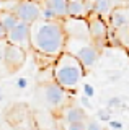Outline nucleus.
Returning a JSON list of instances; mask_svg holds the SVG:
<instances>
[{
    "mask_svg": "<svg viewBox=\"0 0 129 130\" xmlns=\"http://www.w3.org/2000/svg\"><path fill=\"white\" fill-rule=\"evenodd\" d=\"M64 51L70 52L72 55L77 57V59L80 60V63L83 65L85 70H90V68L98 62V57H100V49L96 47L90 39L67 38L66 49H64Z\"/></svg>",
    "mask_w": 129,
    "mask_h": 130,
    "instance_id": "7ed1b4c3",
    "label": "nucleus"
},
{
    "mask_svg": "<svg viewBox=\"0 0 129 130\" xmlns=\"http://www.w3.org/2000/svg\"><path fill=\"white\" fill-rule=\"evenodd\" d=\"M52 130H60V128H59V127H56V128H52Z\"/></svg>",
    "mask_w": 129,
    "mask_h": 130,
    "instance_id": "cd10ccee",
    "label": "nucleus"
},
{
    "mask_svg": "<svg viewBox=\"0 0 129 130\" xmlns=\"http://www.w3.org/2000/svg\"><path fill=\"white\" fill-rule=\"evenodd\" d=\"M87 112L83 111V107H80L77 104H67L66 107H62L56 114V120L60 124H70V122H85Z\"/></svg>",
    "mask_w": 129,
    "mask_h": 130,
    "instance_id": "9d476101",
    "label": "nucleus"
},
{
    "mask_svg": "<svg viewBox=\"0 0 129 130\" xmlns=\"http://www.w3.org/2000/svg\"><path fill=\"white\" fill-rule=\"evenodd\" d=\"M5 41L8 44H13V46L25 49V51L31 49L30 47V24L18 21L17 26L5 34Z\"/></svg>",
    "mask_w": 129,
    "mask_h": 130,
    "instance_id": "1a4fd4ad",
    "label": "nucleus"
},
{
    "mask_svg": "<svg viewBox=\"0 0 129 130\" xmlns=\"http://www.w3.org/2000/svg\"><path fill=\"white\" fill-rule=\"evenodd\" d=\"M39 2H41L43 7L49 8L57 20L67 18V3H69V0H39Z\"/></svg>",
    "mask_w": 129,
    "mask_h": 130,
    "instance_id": "ddd939ff",
    "label": "nucleus"
},
{
    "mask_svg": "<svg viewBox=\"0 0 129 130\" xmlns=\"http://www.w3.org/2000/svg\"><path fill=\"white\" fill-rule=\"evenodd\" d=\"M62 26H64V32H66L67 38L90 39V29H88L87 18H70V16H67V18L62 20Z\"/></svg>",
    "mask_w": 129,
    "mask_h": 130,
    "instance_id": "6e6552de",
    "label": "nucleus"
},
{
    "mask_svg": "<svg viewBox=\"0 0 129 130\" xmlns=\"http://www.w3.org/2000/svg\"><path fill=\"white\" fill-rule=\"evenodd\" d=\"M85 130H106L101 125V122L98 119H92V117H87L85 119Z\"/></svg>",
    "mask_w": 129,
    "mask_h": 130,
    "instance_id": "dca6fc26",
    "label": "nucleus"
},
{
    "mask_svg": "<svg viewBox=\"0 0 129 130\" xmlns=\"http://www.w3.org/2000/svg\"><path fill=\"white\" fill-rule=\"evenodd\" d=\"M2 62L5 63V68L8 73H15L18 72L20 68L25 65L26 62V51L18 46H13V44L7 42L5 52H3V59Z\"/></svg>",
    "mask_w": 129,
    "mask_h": 130,
    "instance_id": "0eeeda50",
    "label": "nucleus"
},
{
    "mask_svg": "<svg viewBox=\"0 0 129 130\" xmlns=\"http://www.w3.org/2000/svg\"><path fill=\"white\" fill-rule=\"evenodd\" d=\"M59 124L60 130H85V122H70V124Z\"/></svg>",
    "mask_w": 129,
    "mask_h": 130,
    "instance_id": "f3484780",
    "label": "nucleus"
},
{
    "mask_svg": "<svg viewBox=\"0 0 129 130\" xmlns=\"http://www.w3.org/2000/svg\"><path fill=\"white\" fill-rule=\"evenodd\" d=\"M15 85H17V88H18V89H25V88L28 86V80L25 78V76H21V78H17Z\"/></svg>",
    "mask_w": 129,
    "mask_h": 130,
    "instance_id": "6ab92c4d",
    "label": "nucleus"
},
{
    "mask_svg": "<svg viewBox=\"0 0 129 130\" xmlns=\"http://www.w3.org/2000/svg\"><path fill=\"white\" fill-rule=\"evenodd\" d=\"M11 13L18 18V21L31 24L41 18V2L39 0H18Z\"/></svg>",
    "mask_w": 129,
    "mask_h": 130,
    "instance_id": "423d86ee",
    "label": "nucleus"
},
{
    "mask_svg": "<svg viewBox=\"0 0 129 130\" xmlns=\"http://www.w3.org/2000/svg\"><path fill=\"white\" fill-rule=\"evenodd\" d=\"M82 104H83V106H87V107H88V106H90V98L83 96V98H82Z\"/></svg>",
    "mask_w": 129,
    "mask_h": 130,
    "instance_id": "b1692460",
    "label": "nucleus"
},
{
    "mask_svg": "<svg viewBox=\"0 0 129 130\" xmlns=\"http://www.w3.org/2000/svg\"><path fill=\"white\" fill-rule=\"evenodd\" d=\"M96 117H98V120L110 122V120H111V109H110V107H106V109H100V111L96 112Z\"/></svg>",
    "mask_w": 129,
    "mask_h": 130,
    "instance_id": "a211bd4d",
    "label": "nucleus"
},
{
    "mask_svg": "<svg viewBox=\"0 0 129 130\" xmlns=\"http://www.w3.org/2000/svg\"><path fill=\"white\" fill-rule=\"evenodd\" d=\"M85 75L87 70L80 60L67 51L59 54L52 62V80L69 93H74L79 88Z\"/></svg>",
    "mask_w": 129,
    "mask_h": 130,
    "instance_id": "f03ea898",
    "label": "nucleus"
},
{
    "mask_svg": "<svg viewBox=\"0 0 129 130\" xmlns=\"http://www.w3.org/2000/svg\"><path fill=\"white\" fill-rule=\"evenodd\" d=\"M5 34L7 32L3 31V28H2V24H0V39H5Z\"/></svg>",
    "mask_w": 129,
    "mask_h": 130,
    "instance_id": "393cba45",
    "label": "nucleus"
},
{
    "mask_svg": "<svg viewBox=\"0 0 129 130\" xmlns=\"http://www.w3.org/2000/svg\"><path fill=\"white\" fill-rule=\"evenodd\" d=\"M3 99V89H2V86H0V101Z\"/></svg>",
    "mask_w": 129,
    "mask_h": 130,
    "instance_id": "a878e982",
    "label": "nucleus"
},
{
    "mask_svg": "<svg viewBox=\"0 0 129 130\" xmlns=\"http://www.w3.org/2000/svg\"><path fill=\"white\" fill-rule=\"evenodd\" d=\"M5 47H7V41H5V39H0V60L3 59V52H5Z\"/></svg>",
    "mask_w": 129,
    "mask_h": 130,
    "instance_id": "5701e85b",
    "label": "nucleus"
},
{
    "mask_svg": "<svg viewBox=\"0 0 129 130\" xmlns=\"http://www.w3.org/2000/svg\"><path fill=\"white\" fill-rule=\"evenodd\" d=\"M93 94H95L93 86H92V85H85V86H83V96H87V98H93Z\"/></svg>",
    "mask_w": 129,
    "mask_h": 130,
    "instance_id": "aec40b11",
    "label": "nucleus"
},
{
    "mask_svg": "<svg viewBox=\"0 0 129 130\" xmlns=\"http://www.w3.org/2000/svg\"><path fill=\"white\" fill-rule=\"evenodd\" d=\"M21 130H34V128H21Z\"/></svg>",
    "mask_w": 129,
    "mask_h": 130,
    "instance_id": "bb28decb",
    "label": "nucleus"
},
{
    "mask_svg": "<svg viewBox=\"0 0 129 130\" xmlns=\"http://www.w3.org/2000/svg\"><path fill=\"white\" fill-rule=\"evenodd\" d=\"M88 29H90V39L96 47L101 51V49L108 44L110 39V26L108 21L96 15H90L88 16Z\"/></svg>",
    "mask_w": 129,
    "mask_h": 130,
    "instance_id": "39448f33",
    "label": "nucleus"
},
{
    "mask_svg": "<svg viewBox=\"0 0 129 130\" xmlns=\"http://www.w3.org/2000/svg\"><path fill=\"white\" fill-rule=\"evenodd\" d=\"M69 2H72V0H69Z\"/></svg>",
    "mask_w": 129,
    "mask_h": 130,
    "instance_id": "c85d7f7f",
    "label": "nucleus"
},
{
    "mask_svg": "<svg viewBox=\"0 0 129 130\" xmlns=\"http://www.w3.org/2000/svg\"><path fill=\"white\" fill-rule=\"evenodd\" d=\"M119 7H126V0H95L92 15H96L108 21L110 15Z\"/></svg>",
    "mask_w": 129,
    "mask_h": 130,
    "instance_id": "9b49d317",
    "label": "nucleus"
},
{
    "mask_svg": "<svg viewBox=\"0 0 129 130\" xmlns=\"http://www.w3.org/2000/svg\"><path fill=\"white\" fill-rule=\"evenodd\" d=\"M110 127L113 130H121V128H123V124L118 122V120H110Z\"/></svg>",
    "mask_w": 129,
    "mask_h": 130,
    "instance_id": "4be33fe9",
    "label": "nucleus"
},
{
    "mask_svg": "<svg viewBox=\"0 0 129 130\" xmlns=\"http://www.w3.org/2000/svg\"><path fill=\"white\" fill-rule=\"evenodd\" d=\"M67 16H70V18H88L90 13L87 11L83 0H72L67 3Z\"/></svg>",
    "mask_w": 129,
    "mask_h": 130,
    "instance_id": "4468645a",
    "label": "nucleus"
},
{
    "mask_svg": "<svg viewBox=\"0 0 129 130\" xmlns=\"http://www.w3.org/2000/svg\"><path fill=\"white\" fill-rule=\"evenodd\" d=\"M67 36L62 20H36L30 24V47L36 55L54 60L66 49Z\"/></svg>",
    "mask_w": 129,
    "mask_h": 130,
    "instance_id": "f257e3e1",
    "label": "nucleus"
},
{
    "mask_svg": "<svg viewBox=\"0 0 129 130\" xmlns=\"http://www.w3.org/2000/svg\"><path fill=\"white\" fill-rule=\"evenodd\" d=\"M121 106V99L119 98H111L110 101H108V107L113 109V107H119Z\"/></svg>",
    "mask_w": 129,
    "mask_h": 130,
    "instance_id": "412c9836",
    "label": "nucleus"
},
{
    "mask_svg": "<svg viewBox=\"0 0 129 130\" xmlns=\"http://www.w3.org/2000/svg\"><path fill=\"white\" fill-rule=\"evenodd\" d=\"M108 26L113 31H118L121 28L129 26V10L126 7H119L110 15L108 18Z\"/></svg>",
    "mask_w": 129,
    "mask_h": 130,
    "instance_id": "f8f14e48",
    "label": "nucleus"
},
{
    "mask_svg": "<svg viewBox=\"0 0 129 130\" xmlns=\"http://www.w3.org/2000/svg\"><path fill=\"white\" fill-rule=\"evenodd\" d=\"M0 24H2L3 31L8 32L18 24V18L11 11H0Z\"/></svg>",
    "mask_w": 129,
    "mask_h": 130,
    "instance_id": "2eb2a0df",
    "label": "nucleus"
},
{
    "mask_svg": "<svg viewBox=\"0 0 129 130\" xmlns=\"http://www.w3.org/2000/svg\"><path fill=\"white\" fill-rule=\"evenodd\" d=\"M41 91H43V98L46 106L51 109L52 114H57L62 107H66L67 104H70V93L66 91L64 88H60L54 80L52 81H46L41 85Z\"/></svg>",
    "mask_w": 129,
    "mask_h": 130,
    "instance_id": "20e7f679",
    "label": "nucleus"
}]
</instances>
